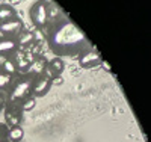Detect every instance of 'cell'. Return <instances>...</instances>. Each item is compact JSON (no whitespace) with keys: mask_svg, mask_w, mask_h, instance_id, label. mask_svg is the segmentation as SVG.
<instances>
[{"mask_svg":"<svg viewBox=\"0 0 151 142\" xmlns=\"http://www.w3.org/2000/svg\"><path fill=\"white\" fill-rule=\"evenodd\" d=\"M45 41L55 58H74L82 55L91 44L85 33L67 15L53 17L47 26Z\"/></svg>","mask_w":151,"mask_h":142,"instance_id":"6da1fadb","label":"cell"},{"mask_svg":"<svg viewBox=\"0 0 151 142\" xmlns=\"http://www.w3.org/2000/svg\"><path fill=\"white\" fill-rule=\"evenodd\" d=\"M35 76L30 73H17L12 77V82L6 89V103L8 105H20L32 92V85Z\"/></svg>","mask_w":151,"mask_h":142,"instance_id":"7a4b0ae2","label":"cell"},{"mask_svg":"<svg viewBox=\"0 0 151 142\" xmlns=\"http://www.w3.org/2000/svg\"><path fill=\"white\" fill-rule=\"evenodd\" d=\"M29 18L32 24L38 29H47V26L52 21V5L44 0L35 2L29 9Z\"/></svg>","mask_w":151,"mask_h":142,"instance_id":"3957f363","label":"cell"},{"mask_svg":"<svg viewBox=\"0 0 151 142\" xmlns=\"http://www.w3.org/2000/svg\"><path fill=\"white\" fill-rule=\"evenodd\" d=\"M101 55L94 48V47H89L86 48L82 55H79V65L85 70H91V68H97L101 65Z\"/></svg>","mask_w":151,"mask_h":142,"instance_id":"277c9868","label":"cell"},{"mask_svg":"<svg viewBox=\"0 0 151 142\" xmlns=\"http://www.w3.org/2000/svg\"><path fill=\"white\" fill-rule=\"evenodd\" d=\"M52 77H48L45 73L40 74V76H35V80L32 85V92L30 95L35 98H42L48 94V91L52 89Z\"/></svg>","mask_w":151,"mask_h":142,"instance_id":"5b68a950","label":"cell"},{"mask_svg":"<svg viewBox=\"0 0 151 142\" xmlns=\"http://www.w3.org/2000/svg\"><path fill=\"white\" fill-rule=\"evenodd\" d=\"M23 29H24V21L20 17L12 18L9 21H5V23L0 24V36H3V38H17Z\"/></svg>","mask_w":151,"mask_h":142,"instance_id":"8992f818","label":"cell"},{"mask_svg":"<svg viewBox=\"0 0 151 142\" xmlns=\"http://www.w3.org/2000/svg\"><path fill=\"white\" fill-rule=\"evenodd\" d=\"M3 110H5V124L8 127L20 125L21 118H23V110L20 105H6Z\"/></svg>","mask_w":151,"mask_h":142,"instance_id":"52a82bcc","label":"cell"},{"mask_svg":"<svg viewBox=\"0 0 151 142\" xmlns=\"http://www.w3.org/2000/svg\"><path fill=\"white\" fill-rule=\"evenodd\" d=\"M20 50L15 38H3L0 36V58H12Z\"/></svg>","mask_w":151,"mask_h":142,"instance_id":"ba28073f","label":"cell"},{"mask_svg":"<svg viewBox=\"0 0 151 142\" xmlns=\"http://www.w3.org/2000/svg\"><path fill=\"white\" fill-rule=\"evenodd\" d=\"M65 71V62L60 58H52L50 61H47V67H45V74L48 77H58L62 76Z\"/></svg>","mask_w":151,"mask_h":142,"instance_id":"9c48e42d","label":"cell"},{"mask_svg":"<svg viewBox=\"0 0 151 142\" xmlns=\"http://www.w3.org/2000/svg\"><path fill=\"white\" fill-rule=\"evenodd\" d=\"M17 67H18V63L15 61V56H12V58H0V71L2 73L9 74V76H15L18 73Z\"/></svg>","mask_w":151,"mask_h":142,"instance_id":"30bf717a","label":"cell"},{"mask_svg":"<svg viewBox=\"0 0 151 142\" xmlns=\"http://www.w3.org/2000/svg\"><path fill=\"white\" fill-rule=\"evenodd\" d=\"M18 14H17V9L12 6L11 3H0V24L5 23V21H9L12 18H17Z\"/></svg>","mask_w":151,"mask_h":142,"instance_id":"8fae6325","label":"cell"},{"mask_svg":"<svg viewBox=\"0 0 151 142\" xmlns=\"http://www.w3.org/2000/svg\"><path fill=\"white\" fill-rule=\"evenodd\" d=\"M17 43H18V47L23 48V47H29L35 43V33L32 30H26V29H23L20 32V35L15 38Z\"/></svg>","mask_w":151,"mask_h":142,"instance_id":"7c38bea8","label":"cell"},{"mask_svg":"<svg viewBox=\"0 0 151 142\" xmlns=\"http://www.w3.org/2000/svg\"><path fill=\"white\" fill-rule=\"evenodd\" d=\"M45 67H47V61L44 58H36L32 63H29V71L33 76H40L45 73Z\"/></svg>","mask_w":151,"mask_h":142,"instance_id":"4fadbf2b","label":"cell"},{"mask_svg":"<svg viewBox=\"0 0 151 142\" xmlns=\"http://www.w3.org/2000/svg\"><path fill=\"white\" fill-rule=\"evenodd\" d=\"M23 138H24V130L21 125L8 128V142H21Z\"/></svg>","mask_w":151,"mask_h":142,"instance_id":"5bb4252c","label":"cell"},{"mask_svg":"<svg viewBox=\"0 0 151 142\" xmlns=\"http://www.w3.org/2000/svg\"><path fill=\"white\" fill-rule=\"evenodd\" d=\"M35 106H36V98H35V97H32V95H29L27 98H24V100L20 103V107H21L23 113L30 112Z\"/></svg>","mask_w":151,"mask_h":142,"instance_id":"9a60e30c","label":"cell"},{"mask_svg":"<svg viewBox=\"0 0 151 142\" xmlns=\"http://www.w3.org/2000/svg\"><path fill=\"white\" fill-rule=\"evenodd\" d=\"M12 77H14V76H9V74H5V73L0 71V92L8 89V86L12 82Z\"/></svg>","mask_w":151,"mask_h":142,"instance_id":"2e32d148","label":"cell"},{"mask_svg":"<svg viewBox=\"0 0 151 142\" xmlns=\"http://www.w3.org/2000/svg\"><path fill=\"white\" fill-rule=\"evenodd\" d=\"M8 128L5 123H0V142H8Z\"/></svg>","mask_w":151,"mask_h":142,"instance_id":"e0dca14e","label":"cell"},{"mask_svg":"<svg viewBox=\"0 0 151 142\" xmlns=\"http://www.w3.org/2000/svg\"><path fill=\"white\" fill-rule=\"evenodd\" d=\"M6 95H3V92H0V112H2L5 107H6Z\"/></svg>","mask_w":151,"mask_h":142,"instance_id":"ac0fdd59","label":"cell"},{"mask_svg":"<svg viewBox=\"0 0 151 142\" xmlns=\"http://www.w3.org/2000/svg\"><path fill=\"white\" fill-rule=\"evenodd\" d=\"M62 83H64L62 76H58V77H53V79H52V85H62Z\"/></svg>","mask_w":151,"mask_h":142,"instance_id":"d6986e66","label":"cell"},{"mask_svg":"<svg viewBox=\"0 0 151 142\" xmlns=\"http://www.w3.org/2000/svg\"><path fill=\"white\" fill-rule=\"evenodd\" d=\"M101 67H103V68H104L106 71H110V68H109V65H107V62H106L104 59L101 61Z\"/></svg>","mask_w":151,"mask_h":142,"instance_id":"ffe728a7","label":"cell"}]
</instances>
